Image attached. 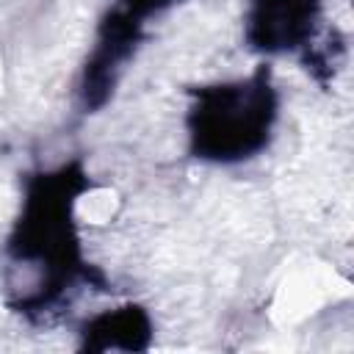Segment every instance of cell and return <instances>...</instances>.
Returning <instances> with one entry per match:
<instances>
[{
	"mask_svg": "<svg viewBox=\"0 0 354 354\" xmlns=\"http://www.w3.org/2000/svg\"><path fill=\"white\" fill-rule=\"evenodd\" d=\"M86 191L88 177L77 160L28 177L22 210L6 243L14 268L30 274V288L17 299L19 313H50L77 279L91 282L75 221L77 199Z\"/></svg>",
	"mask_w": 354,
	"mask_h": 354,
	"instance_id": "6da1fadb",
	"label": "cell"
},
{
	"mask_svg": "<svg viewBox=\"0 0 354 354\" xmlns=\"http://www.w3.org/2000/svg\"><path fill=\"white\" fill-rule=\"evenodd\" d=\"M277 88L268 66L249 77L194 88L185 127L191 155L210 163H243L260 155L277 122Z\"/></svg>",
	"mask_w": 354,
	"mask_h": 354,
	"instance_id": "7a4b0ae2",
	"label": "cell"
},
{
	"mask_svg": "<svg viewBox=\"0 0 354 354\" xmlns=\"http://www.w3.org/2000/svg\"><path fill=\"white\" fill-rule=\"evenodd\" d=\"M141 22L144 19L127 14L124 8H111L102 17L97 41L80 75V102L88 113L100 111L111 100L124 64L133 58L141 41Z\"/></svg>",
	"mask_w": 354,
	"mask_h": 354,
	"instance_id": "3957f363",
	"label": "cell"
},
{
	"mask_svg": "<svg viewBox=\"0 0 354 354\" xmlns=\"http://www.w3.org/2000/svg\"><path fill=\"white\" fill-rule=\"evenodd\" d=\"M318 11V0H252L246 14V41L260 53H293L310 47Z\"/></svg>",
	"mask_w": 354,
	"mask_h": 354,
	"instance_id": "277c9868",
	"label": "cell"
},
{
	"mask_svg": "<svg viewBox=\"0 0 354 354\" xmlns=\"http://www.w3.org/2000/svg\"><path fill=\"white\" fill-rule=\"evenodd\" d=\"M80 335L88 351H138L149 346L152 321L144 307L122 304L88 318Z\"/></svg>",
	"mask_w": 354,
	"mask_h": 354,
	"instance_id": "5b68a950",
	"label": "cell"
},
{
	"mask_svg": "<svg viewBox=\"0 0 354 354\" xmlns=\"http://www.w3.org/2000/svg\"><path fill=\"white\" fill-rule=\"evenodd\" d=\"M116 3H119V8H124L127 14L144 19V17H149V14L160 11V8H169L174 0H116Z\"/></svg>",
	"mask_w": 354,
	"mask_h": 354,
	"instance_id": "8992f818",
	"label": "cell"
}]
</instances>
